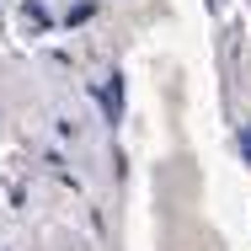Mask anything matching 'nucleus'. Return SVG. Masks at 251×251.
<instances>
[{
	"mask_svg": "<svg viewBox=\"0 0 251 251\" xmlns=\"http://www.w3.org/2000/svg\"><path fill=\"white\" fill-rule=\"evenodd\" d=\"M101 107H107V123L123 118V75H107V86H101Z\"/></svg>",
	"mask_w": 251,
	"mask_h": 251,
	"instance_id": "nucleus-1",
	"label": "nucleus"
},
{
	"mask_svg": "<svg viewBox=\"0 0 251 251\" xmlns=\"http://www.w3.org/2000/svg\"><path fill=\"white\" fill-rule=\"evenodd\" d=\"M27 27H49V11H43L38 0H27Z\"/></svg>",
	"mask_w": 251,
	"mask_h": 251,
	"instance_id": "nucleus-2",
	"label": "nucleus"
},
{
	"mask_svg": "<svg viewBox=\"0 0 251 251\" xmlns=\"http://www.w3.org/2000/svg\"><path fill=\"white\" fill-rule=\"evenodd\" d=\"M241 150H246V155H251V134H241Z\"/></svg>",
	"mask_w": 251,
	"mask_h": 251,
	"instance_id": "nucleus-3",
	"label": "nucleus"
}]
</instances>
